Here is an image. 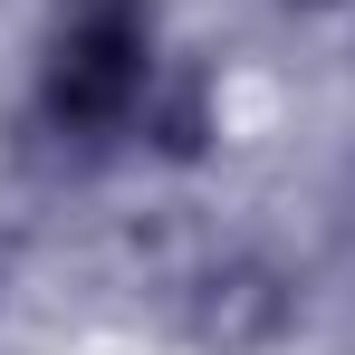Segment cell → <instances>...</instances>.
<instances>
[{"label":"cell","mask_w":355,"mask_h":355,"mask_svg":"<svg viewBox=\"0 0 355 355\" xmlns=\"http://www.w3.org/2000/svg\"><path fill=\"white\" fill-rule=\"evenodd\" d=\"M135 87H144V29H135V10L125 0H87L77 29L58 39V106L116 116Z\"/></svg>","instance_id":"cell-1"}]
</instances>
